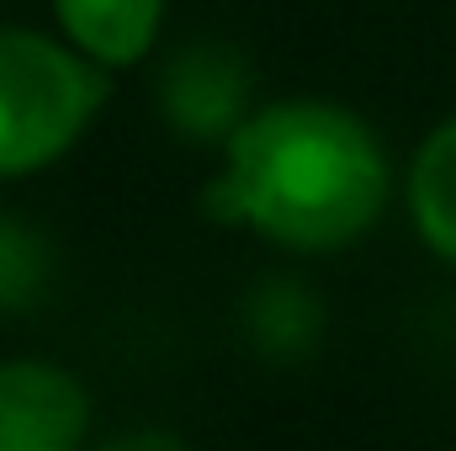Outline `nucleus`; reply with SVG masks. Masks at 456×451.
<instances>
[{"label": "nucleus", "mask_w": 456, "mask_h": 451, "mask_svg": "<svg viewBox=\"0 0 456 451\" xmlns=\"http://www.w3.org/2000/svg\"><path fill=\"white\" fill-rule=\"evenodd\" d=\"M393 165L366 117L335 102L287 96L255 107L224 144L208 218L260 234L292 255H335L382 224Z\"/></svg>", "instance_id": "nucleus-1"}, {"label": "nucleus", "mask_w": 456, "mask_h": 451, "mask_svg": "<svg viewBox=\"0 0 456 451\" xmlns=\"http://www.w3.org/2000/svg\"><path fill=\"white\" fill-rule=\"evenodd\" d=\"M107 102V70L64 37L0 27V181L64 160Z\"/></svg>", "instance_id": "nucleus-2"}, {"label": "nucleus", "mask_w": 456, "mask_h": 451, "mask_svg": "<svg viewBox=\"0 0 456 451\" xmlns=\"http://www.w3.org/2000/svg\"><path fill=\"white\" fill-rule=\"evenodd\" d=\"M91 393L59 361H0V451H80Z\"/></svg>", "instance_id": "nucleus-3"}, {"label": "nucleus", "mask_w": 456, "mask_h": 451, "mask_svg": "<svg viewBox=\"0 0 456 451\" xmlns=\"http://www.w3.org/2000/svg\"><path fill=\"white\" fill-rule=\"evenodd\" d=\"M249 70L228 43H191L159 75V112L186 138L228 144L233 127L249 117Z\"/></svg>", "instance_id": "nucleus-4"}, {"label": "nucleus", "mask_w": 456, "mask_h": 451, "mask_svg": "<svg viewBox=\"0 0 456 451\" xmlns=\"http://www.w3.org/2000/svg\"><path fill=\"white\" fill-rule=\"evenodd\" d=\"M59 37L102 70H133L149 59L165 27V0H53Z\"/></svg>", "instance_id": "nucleus-5"}, {"label": "nucleus", "mask_w": 456, "mask_h": 451, "mask_svg": "<svg viewBox=\"0 0 456 451\" xmlns=\"http://www.w3.org/2000/svg\"><path fill=\"white\" fill-rule=\"evenodd\" d=\"M403 208L425 250L456 266V117L430 127L425 144L414 149L403 176Z\"/></svg>", "instance_id": "nucleus-6"}, {"label": "nucleus", "mask_w": 456, "mask_h": 451, "mask_svg": "<svg viewBox=\"0 0 456 451\" xmlns=\"http://www.w3.org/2000/svg\"><path fill=\"white\" fill-rule=\"evenodd\" d=\"M48 287V244L27 224L0 213V314L32 308Z\"/></svg>", "instance_id": "nucleus-7"}, {"label": "nucleus", "mask_w": 456, "mask_h": 451, "mask_svg": "<svg viewBox=\"0 0 456 451\" xmlns=\"http://www.w3.org/2000/svg\"><path fill=\"white\" fill-rule=\"evenodd\" d=\"M319 335V314L308 308V298L287 282H271L265 298L255 303V340L265 345H308Z\"/></svg>", "instance_id": "nucleus-8"}, {"label": "nucleus", "mask_w": 456, "mask_h": 451, "mask_svg": "<svg viewBox=\"0 0 456 451\" xmlns=\"http://www.w3.org/2000/svg\"><path fill=\"white\" fill-rule=\"evenodd\" d=\"M96 451H191L175 430H122L112 441H102Z\"/></svg>", "instance_id": "nucleus-9"}]
</instances>
